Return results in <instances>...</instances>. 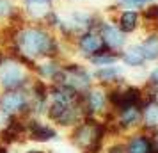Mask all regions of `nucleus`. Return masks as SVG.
Here are the masks:
<instances>
[{"label":"nucleus","mask_w":158,"mask_h":153,"mask_svg":"<svg viewBox=\"0 0 158 153\" xmlns=\"http://www.w3.org/2000/svg\"><path fill=\"white\" fill-rule=\"evenodd\" d=\"M7 48L30 71L41 59H66L64 52L69 48L53 30L41 23L23 22L7 29Z\"/></svg>","instance_id":"obj_1"},{"label":"nucleus","mask_w":158,"mask_h":153,"mask_svg":"<svg viewBox=\"0 0 158 153\" xmlns=\"http://www.w3.org/2000/svg\"><path fill=\"white\" fill-rule=\"evenodd\" d=\"M44 116L48 121L60 128H73L78 125L85 114L80 105V96L68 91V89L50 84L48 86V103L44 109Z\"/></svg>","instance_id":"obj_2"},{"label":"nucleus","mask_w":158,"mask_h":153,"mask_svg":"<svg viewBox=\"0 0 158 153\" xmlns=\"http://www.w3.org/2000/svg\"><path fill=\"white\" fill-rule=\"evenodd\" d=\"M107 135V123L93 116H85L78 125L69 128V142L82 153H103Z\"/></svg>","instance_id":"obj_3"},{"label":"nucleus","mask_w":158,"mask_h":153,"mask_svg":"<svg viewBox=\"0 0 158 153\" xmlns=\"http://www.w3.org/2000/svg\"><path fill=\"white\" fill-rule=\"evenodd\" d=\"M50 84L60 86V87H64L80 96L94 84L93 70L87 68L85 64H82V62H77V61H71V59H64L60 70L55 73V77L52 79Z\"/></svg>","instance_id":"obj_4"},{"label":"nucleus","mask_w":158,"mask_h":153,"mask_svg":"<svg viewBox=\"0 0 158 153\" xmlns=\"http://www.w3.org/2000/svg\"><path fill=\"white\" fill-rule=\"evenodd\" d=\"M34 75L7 50H0V91L27 89Z\"/></svg>","instance_id":"obj_5"},{"label":"nucleus","mask_w":158,"mask_h":153,"mask_svg":"<svg viewBox=\"0 0 158 153\" xmlns=\"http://www.w3.org/2000/svg\"><path fill=\"white\" fill-rule=\"evenodd\" d=\"M107 96H108L110 110H112V112H117V110H123V109H126V107H131V105L142 107L146 91H144V87H140V86L124 82L121 86L108 87Z\"/></svg>","instance_id":"obj_6"},{"label":"nucleus","mask_w":158,"mask_h":153,"mask_svg":"<svg viewBox=\"0 0 158 153\" xmlns=\"http://www.w3.org/2000/svg\"><path fill=\"white\" fill-rule=\"evenodd\" d=\"M0 114L4 117L29 116L30 114V95L27 89L0 91Z\"/></svg>","instance_id":"obj_7"},{"label":"nucleus","mask_w":158,"mask_h":153,"mask_svg":"<svg viewBox=\"0 0 158 153\" xmlns=\"http://www.w3.org/2000/svg\"><path fill=\"white\" fill-rule=\"evenodd\" d=\"M80 105H82L85 116L103 117L108 110H110L108 96H107V87L98 86V84H93L85 93L80 95Z\"/></svg>","instance_id":"obj_8"},{"label":"nucleus","mask_w":158,"mask_h":153,"mask_svg":"<svg viewBox=\"0 0 158 153\" xmlns=\"http://www.w3.org/2000/svg\"><path fill=\"white\" fill-rule=\"evenodd\" d=\"M96 32L100 34V39L103 43V46L112 52H121L130 43V36H126L114 23V20L107 18V16H103L100 20L98 27H96Z\"/></svg>","instance_id":"obj_9"},{"label":"nucleus","mask_w":158,"mask_h":153,"mask_svg":"<svg viewBox=\"0 0 158 153\" xmlns=\"http://www.w3.org/2000/svg\"><path fill=\"white\" fill-rule=\"evenodd\" d=\"M69 48L80 59L87 61L89 57H93L94 53L103 50L105 46L101 43L100 34L96 32V29H89V30H84V32H80V34H77V36L73 37V41L69 43Z\"/></svg>","instance_id":"obj_10"},{"label":"nucleus","mask_w":158,"mask_h":153,"mask_svg":"<svg viewBox=\"0 0 158 153\" xmlns=\"http://www.w3.org/2000/svg\"><path fill=\"white\" fill-rule=\"evenodd\" d=\"M25 137L36 142H50L59 137V132L53 125L43 121L37 116H25Z\"/></svg>","instance_id":"obj_11"},{"label":"nucleus","mask_w":158,"mask_h":153,"mask_svg":"<svg viewBox=\"0 0 158 153\" xmlns=\"http://www.w3.org/2000/svg\"><path fill=\"white\" fill-rule=\"evenodd\" d=\"M110 18L126 36L137 34L140 29H144L140 11L137 9H115V11H110Z\"/></svg>","instance_id":"obj_12"},{"label":"nucleus","mask_w":158,"mask_h":153,"mask_svg":"<svg viewBox=\"0 0 158 153\" xmlns=\"http://www.w3.org/2000/svg\"><path fill=\"white\" fill-rule=\"evenodd\" d=\"M93 79L94 84L103 86V87H114V86H121L126 82V75L123 66L110 64V66H101V68H93Z\"/></svg>","instance_id":"obj_13"},{"label":"nucleus","mask_w":158,"mask_h":153,"mask_svg":"<svg viewBox=\"0 0 158 153\" xmlns=\"http://www.w3.org/2000/svg\"><path fill=\"white\" fill-rule=\"evenodd\" d=\"M57 0H20V7L27 22L41 23L44 15L55 7Z\"/></svg>","instance_id":"obj_14"},{"label":"nucleus","mask_w":158,"mask_h":153,"mask_svg":"<svg viewBox=\"0 0 158 153\" xmlns=\"http://www.w3.org/2000/svg\"><path fill=\"white\" fill-rule=\"evenodd\" d=\"M23 22H27V20L23 16V11L18 0H0V29H2V25L6 29H11Z\"/></svg>","instance_id":"obj_15"},{"label":"nucleus","mask_w":158,"mask_h":153,"mask_svg":"<svg viewBox=\"0 0 158 153\" xmlns=\"http://www.w3.org/2000/svg\"><path fill=\"white\" fill-rule=\"evenodd\" d=\"M123 144H124V153H153L151 134L146 130L130 132Z\"/></svg>","instance_id":"obj_16"},{"label":"nucleus","mask_w":158,"mask_h":153,"mask_svg":"<svg viewBox=\"0 0 158 153\" xmlns=\"http://www.w3.org/2000/svg\"><path fill=\"white\" fill-rule=\"evenodd\" d=\"M119 62L123 66H126L130 70H139V68H144L148 64L146 59H144L142 48L139 43H128L121 52H119Z\"/></svg>","instance_id":"obj_17"},{"label":"nucleus","mask_w":158,"mask_h":153,"mask_svg":"<svg viewBox=\"0 0 158 153\" xmlns=\"http://www.w3.org/2000/svg\"><path fill=\"white\" fill-rule=\"evenodd\" d=\"M62 61H64V59H41V61L36 62L34 70H32V75H34L36 79H41V80L50 84L52 79L55 77V73L60 70Z\"/></svg>","instance_id":"obj_18"},{"label":"nucleus","mask_w":158,"mask_h":153,"mask_svg":"<svg viewBox=\"0 0 158 153\" xmlns=\"http://www.w3.org/2000/svg\"><path fill=\"white\" fill-rule=\"evenodd\" d=\"M146 62H158V30L146 29L142 39L139 41Z\"/></svg>","instance_id":"obj_19"},{"label":"nucleus","mask_w":158,"mask_h":153,"mask_svg":"<svg viewBox=\"0 0 158 153\" xmlns=\"http://www.w3.org/2000/svg\"><path fill=\"white\" fill-rule=\"evenodd\" d=\"M91 68H101V66H110L119 62V52H112L108 48H103L98 53H94L93 57H89L85 61Z\"/></svg>","instance_id":"obj_20"},{"label":"nucleus","mask_w":158,"mask_h":153,"mask_svg":"<svg viewBox=\"0 0 158 153\" xmlns=\"http://www.w3.org/2000/svg\"><path fill=\"white\" fill-rule=\"evenodd\" d=\"M140 16H142L144 29H155L158 23V2H153L140 9Z\"/></svg>","instance_id":"obj_21"},{"label":"nucleus","mask_w":158,"mask_h":153,"mask_svg":"<svg viewBox=\"0 0 158 153\" xmlns=\"http://www.w3.org/2000/svg\"><path fill=\"white\" fill-rule=\"evenodd\" d=\"M153 2H158V0H114V4L108 9L110 11H115V9H137V11H140Z\"/></svg>","instance_id":"obj_22"},{"label":"nucleus","mask_w":158,"mask_h":153,"mask_svg":"<svg viewBox=\"0 0 158 153\" xmlns=\"http://www.w3.org/2000/svg\"><path fill=\"white\" fill-rule=\"evenodd\" d=\"M60 22H62V15L59 13L57 9L53 7V9H50L46 15H44V18L41 20V25H44L46 29H50V30H57V27L60 25Z\"/></svg>","instance_id":"obj_23"},{"label":"nucleus","mask_w":158,"mask_h":153,"mask_svg":"<svg viewBox=\"0 0 158 153\" xmlns=\"http://www.w3.org/2000/svg\"><path fill=\"white\" fill-rule=\"evenodd\" d=\"M146 89H149L153 93H158V62H155V66L149 70L148 77H146Z\"/></svg>","instance_id":"obj_24"},{"label":"nucleus","mask_w":158,"mask_h":153,"mask_svg":"<svg viewBox=\"0 0 158 153\" xmlns=\"http://www.w3.org/2000/svg\"><path fill=\"white\" fill-rule=\"evenodd\" d=\"M103 153H124V144L123 142H112L103 150Z\"/></svg>","instance_id":"obj_25"},{"label":"nucleus","mask_w":158,"mask_h":153,"mask_svg":"<svg viewBox=\"0 0 158 153\" xmlns=\"http://www.w3.org/2000/svg\"><path fill=\"white\" fill-rule=\"evenodd\" d=\"M149 134H151V141H153V153H158V128L149 132Z\"/></svg>","instance_id":"obj_26"},{"label":"nucleus","mask_w":158,"mask_h":153,"mask_svg":"<svg viewBox=\"0 0 158 153\" xmlns=\"http://www.w3.org/2000/svg\"><path fill=\"white\" fill-rule=\"evenodd\" d=\"M0 153H11L9 151V146L4 144V142H0Z\"/></svg>","instance_id":"obj_27"},{"label":"nucleus","mask_w":158,"mask_h":153,"mask_svg":"<svg viewBox=\"0 0 158 153\" xmlns=\"http://www.w3.org/2000/svg\"><path fill=\"white\" fill-rule=\"evenodd\" d=\"M25 153H46L44 150H39V148H30V150H27Z\"/></svg>","instance_id":"obj_28"},{"label":"nucleus","mask_w":158,"mask_h":153,"mask_svg":"<svg viewBox=\"0 0 158 153\" xmlns=\"http://www.w3.org/2000/svg\"><path fill=\"white\" fill-rule=\"evenodd\" d=\"M6 121H7V117H4L2 114H0V128L4 126V123H6Z\"/></svg>","instance_id":"obj_29"},{"label":"nucleus","mask_w":158,"mask_h":153,"mask_svg":"<svg viewBox=\"0 0 158 153\" xmlns=\"http://www.w3.org/2000/svg\"><path fill=\"white\" fill-rule=\"evenodd\" d=\"M68 2H78V0H68Z\"/></svg>","instance_id":"obj_30"},{"label":"nucleus","mask_w":158,"mask_h":153,"mask_svg":"<svg viewBox=\"0 0 158 153\" xmlns=\"http://www.w3.org/2000/svg\"><path fill=\"white\" fill-rule=\"evenodd\" d=\"M155 29H156V30H158V23H156V27H155Z\"/></svg>","instance_id":"obj_31"},{"label":"nucleus","mask_w":158,"mask_h":153,"mask_svg":"<svg viewBox=\"0 0 158 153\" xmlns=\"http://www.w3.org/2000/svg\"><path fill=\"white\" fill-rule=\"evenodd\" d=\"M0 36H2V29H0Z\"/></svg>","instance_id":"obj_32"}]
</instances>
